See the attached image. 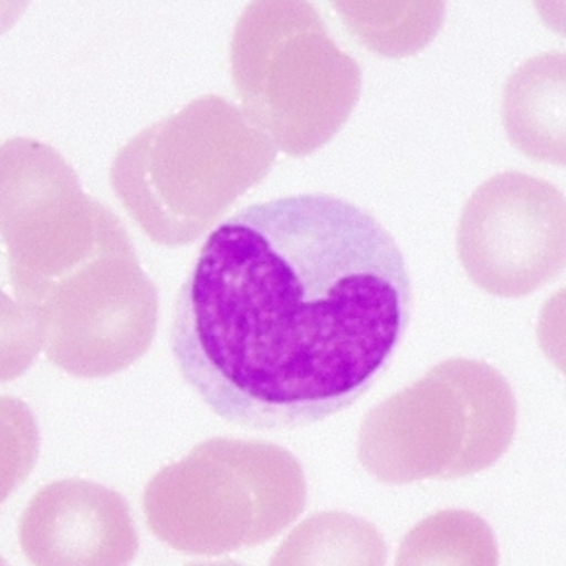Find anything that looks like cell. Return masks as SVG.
Here are the masks:
<instances>
[{
  "label": "cell",
  "mask_w": 566,
  "mask_h": 566,
  "mask_svg": "<svg viewBox=\"0 0 566 566\" xmlns=\"http://www.w3.org/2000/svg\"><path fill=\"white\" fill-rule=\"evenodd\" d=\"M307 502L300 461L280 446L216 438L150 479L143 509L168 547L216 557L274 539Z\"/></svg>",
  "instance_id": "7a4b0ae2"
},
{
  "label": "cell",
  "mask_w": 566,
  "mask_h": 566,
  "mask_svg": "<svg viewBox=\"0 0 566 566\" xmlns=\"http://www.w3.org/2000/svg\"><path fill=\"white\" fill-rule=\"evenodd\" d=\"M450 533L446 535L438 516L426 520L407 535L397 563H499L491 527L481 517L450 512Z\"/></svg>",
  "instance_id": "8992f818"
},
{
  "label": "cell",
  "mask_w": 566,
  "mask_h": 566,
  "mask_svg": "<svg viewBox=\"0 0 566 566\" xmlns=\"http://www.w3.org/2000/svg\"><path fill=\"white\" fill-rule=\"evenodd\" d=\"M565 196L557 186L509 170L467 201L458 249L469 280L491 295L517 300L565 268Z\"/></svg>",
  "instance_id": "277c9868"
},
{
  "label": "cell",
  "mask_w": 566,
  "mask_h": 566,
  "mask_svg": "<svg viewBox=\"0 0 566 566\" xmlns=\"http://www.w3.org/2000/svg\"><path fill=\"white\" fill-rule=\"evenodd\" d=\"M412 311L407 260L384 223L338 196L295 193L209 233L176 297L170 352L217 417L295 430L371 389Z\"/></svg>",
  "instance_id": "6da1fadb"
},
{
  "label": "cell",
  "mask_w": 566,
  "mask_h": 566,
  "mask_svg": "<svg viewBox=\"0 0 566 566\" xmlns=\"http://www.w3.org/2000/svg\"><path fill=\"white\" fill-rule=\"evenodd\" d=\"M20 542L35 565H124L137 553L125 500L86 481H61L38 492L22 517Z\"/></svg>",
  "instance_id": "5b68a950"
},
{
  "label": "cell",
  "mask_w": 566,
  "mask_h": 566,
  "mask_svg": "<svg viewBox=\"0 0 566 566\" xmlns=\"http://www.w3.org/2000/svg\"><path fill=\"white\" fill-rule=\"evenodd\" d=\"M516 399L494 367L448 359L367 415L359 463L384 484L453 481L494 465L514 440Z\"/></svg>",
  "instance_id": "3957f363"
}]
</instances>
